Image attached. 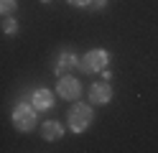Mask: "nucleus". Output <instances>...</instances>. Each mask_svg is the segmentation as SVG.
I'll list each match as a JSON object with an SVG mask.
<instances>
[{"mask_svg":"<svg viewBox=\"0 0 158 153\" xmlns=\"http://www.w3.org/2000/svg\"><path fill=\"white\" fill-rule=\"evenodd\" d=\"M94 122V110L92 105H84V102H77L74 107H69L66 112V125L72 133H77V135H82V133H87L92 128Z\"/></svg>","mask_w":158,"mask_h":153,"instance_id":"nucleus-1","label":"nucleus"},{"mask_svg":"<svg viewBox=\"0 0 158 153\" xmlns=\"http://www.w3.org/2000/svg\"><path fill=\"white\" fill-rule=\"evenodd\" d=\"M13 128L18 133H31L36 128V122H38V110L31 105V102H18V105L13 107Z\"/></svg>","mask_w":158,"mask_h":153,"instance_id":"nucleus-2","label":"nucleus"},{"mask_svg":"<svg viewBox=\"0 0 158 153\" xmlns=\"http://www.w3.org/2000/svg\"><path fill=\"white\" fill-rule=\"evenodd\" d=\"M107 66H110V51H105V49H89L79 59V69L84 74H97V71H102Z\"/></svg>","mask_w":158,"mask_h":153,"instance_id":"nucleus-3","label":"nucleus"},{"mask_svg":"<svg viewBox=\"0 0 158 153\" xmlns=\"http://www.w3.org/2000/svg\"><path fill=\"white\" fill-rule=\"evenodd\" d=\"M56 95H59V100L74 102V100H79V97H82V84H79V79H77V77H72V74H64V77H59Z\"/></svg>","mask_w":158,"mask_h":153,"instance_id":"nucleus-4","label":"nucleus"},{"mask_svg":"<svg viewBox=\"0 0 158 153\" xmlns=\"http://www.w3.org/2000/svg\"><path fill=\"white\" fill-rule=\"evenodd\" d=\"M74 69H79V56L74 54V51H59V56L54 59V74L56 77H64V74H72Z\"/></svg>","mask_w":158,"mask_h":153,"instance_id":"nucleus-5","label":"nucleus"},{"mask_svg":"<svg viewBox=\"0 0 158 153\" xmlns=\"http://www.w3.org/2000/svg\"><path fill=\"white\" fill-rule=\"evenodd\" d=\"M28 102H31L38 112H48L54 107V102H56V95L51 89H46V87H38V89L31 92V100H28Z\"/></svg>","mask_w":158,"mask_h":153,"instance_id":"nucleus-6","label":"nucleus"},{"mask_svg":"<svg viewBox=\"0 0 158 153\" xmlns=\"http://www.w3.org/2000/svg\"><path fill=\"white\" fill-rule=\"evenodd\" d=\"M89 102L92 105H107V102H112L110 82H97V84H92L89 87Z\"/></svg>","mask_w":158,"mask_h":153,"instance_id":"nucleus-7","label":"nucleus"},{"mask_svg":"<svg viewBox=\"0 0 158 153\" xmlns=\"http://www.w3.org/2000/svg\"><path fill=\"white\" fill-rule=\"evenodd\" d=\"M38 133H41V138L54 143V140H61L64 138V125L59 120H44L41 125H38Z\"/></svg>","mask_w":158,"mask_h":153,"instance_id":"nucleus-8","label":"nucleus"},{"mask_svg":"<svg viewBox=\"0 0 158 153\" xmlns=\"http://www.w3.org/2000/svg\"><path fill=\"white\" fill-rule=\"evenodd\" d=\"M3 33H5V36H15V33H18V20H15V18H5Z\"/></svg>","mask_w":158,"mask_h":153,"instance_id":"nucleus-9","label":"nucleus"},{"mask_svg":"<svg viewBox=\"0 0 158 153\" xmlns=\"http://www.w3.org/2000/svg\"><path fill=\"white\" fill-rule=\"evenodd\" d=\"M18 8V0H0V15H10Z\"/></svg>","mask_w":158,"mask_h":153,"instance_id":"nucleus-10","label":"nucleus"},{"mask_svg":"<svg viewBox=\"0 0 158 153\" xmlns=\"http://www.w3.org/2000/svg\"><path fill=\"white\" fill-rule=\"evenodd\" d=\"M89 8L92 10H105L107 8V0H89Z\"/></svg>","mask_w":158,"mask_h":153,"instance_id":"nucleus-11","label":"nucleus"},{"mask_svg":"<svg viewBox=\"0 0 158 153\" xmlns=\"http://www.w3.org/2000/svg\"><path fill=\"white\" fill-rule=\"evenodd\" d=\"M66 3L74 8H89V0H66Z\"/></svg>","mask_w":158,"mask_h":153,"instance_id":"nucleus-12","label":"nucleus"},{"mask_svg":"<svg viewBox=\"0 0 158 153\" xmlns=\"http://www.w3.org/2000/svg\"><path fill=\"white\" fill-rule=\"evenodd\" d=\"M41 3H51V0H41Z\"/></svg>","mask_w":158,"mask_h":153,"instance_id":"nucleus-13","label":"nucleus"}]
</instances>
